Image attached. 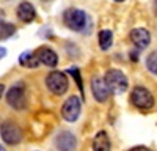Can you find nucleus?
Wrapping results in <instances>:
<instances>
[{
    "instance_id": "6ab92c4d",
    "label": "nucleus",
    "mask_w": 157,
    "mask_h": 151,
    "mask_svg": "<svg viewBox=\"0 0 157 151\" xmlns=\"http://www.w3.org/2000/svg\"><path fill=\"white\" fill-rule=\"evenodd\" d=\"M129 151H149V149H148V148H145V146H135V148L129 149Z\"/></svg>"
},
{
    "instance_id": "ddd939ff",
    "label": "nucleus",
    "mask_w": 157,
    "mask_h": 151,
    "mask_svg": "<svg viewBox=\"0 0 157 151\" xmlns=\"http://www.w3.org/2000/svg\"><path fill=\"white\" fill-rule=\"evenodd\" d=\"M17 16L24 22H32L36 17V11H35V8L30 2H22L17 6Z\"/></svg>"
},
{
    "instance_id": "0eeeda50",
    "label": "nucleus",
    "mask_w": 157,
    "mask_h": 151,
    "mask_svg": "<svg viewBox=\"0 0 157 151\" xmlns=\"http://www.w3.org/2000/svg\"><path fill=\"white\" fill-rule=\"evenodd\" d=\"M80 109H82V101L80 98H77V96H69L66 101H64V104L61 107V115L63 118L72 123L78 118V115H80Z\"/></svg>"
},
{
    "instance_id": "1a4fd4ad",
    "label": "nucleus",
    "mask_w": 157,
    "mask_h": 151,
    "mask_svg": "<svg viewBox=\"0 0 157 151\" xmlns=\"http://www.w3.org/2000/svg\"><path fill=\"white\" fill-rule=\"evenodd\" d=\"M36 57L39 60V63L49 66V68H55L57 63H58V55L55 54L54 49H50L47 46H41L36 50Z\"/></svg>"
},
{
    "instance_id": "f03ea898",
    "label": "nucleus",
    "mask_w": 157,
    "mask_h": 151,
    "mask_svg": "<svg viewBox=\"0 0 157 151\" xmlns=\"http://www.w3.org/2000/svg\"><path fill=\"white\" fill-rule=\"evenodd\" d=\"M107 83V88L109 91L115 93V95H121L127 90V85H129V80L126 77V74L120 69H109L105 72V77H104Z\"/></svg>"
},
{
    "instance_id": "423d86ee",
    "label": "nucleus",
    "mask_w": 157,
    "mask_h": 151,
    "mask_svg": "<svg viewBox=\"0 0 157 151\" xmlns=\"http://www.w3.org/2000/svg\"><path fill=\"white\" fill-rule=\"evenodd\" d=\"M130 101L138 109H151L154 106V96L145 87H135L130 93Z\"/></svg>"
},
{
    "instance_id": "f8f14e48",
    "label": "nucleus",
    "mask_w": 157,
    "mask_h": 151,
    "mask_svg": "<svg viewBox=\"0 0 157 151\" xmlns=\"http://www.w3.org/2000/svg\"><path fill=\"white\" fill-rule=\"evenodd\" d=\"M112 143L105 131H99L93 138V151H110Z\"/></svg>"
},
{
    "instance_id": "9d476101",
    "label": "nucleus",
    "mask_w": 157,
    "mask_h": 151,
    "mask_svg": "<svg viewBox=\"0 0 157 151\" xmlns=\"http://www.w3.org/2000/svg\"><path fill=\"white\" fill-rule=\"evenodd\" d=\"M91 91H93V96L96 101L99 103H104V101H107L109 98V88H107V83L102 77H93L91 79Z\"/></svg>"
},
{
    "instance_id": "9b49d317",
    "label": "nucleus",
    "mask_w": 157,
    "mask_h": 151,
    "mask_svg": "<svg viewBox=\"0 0 157 151\" xmlns=\"http://www.w3.org/2000/svg\"><path fill=\"white\" fill-rule=\"evenodd\" d=\"M130 41H132L134 46H137L138 49H145L151 43V35L146 29L137 27V29H134L132 32H130Z\"/></svg>"
},
{
    "instance_id": "5701e85b",
    "label": "nucleus",
    "mask_w": 157,
    "mask_h": 151,
    "mask_svg": "<svg viewBox=\"0 0 157 151\" xmlns=\"http://www.w3.org/2000/svg\"><path fill=\"white\" fill-rule=\"evenodd\" d=\"M0 151H6V149H5V146H3V145H0Z\"/></svg>"
},
{
    "instance_id": "f257e3e1",
    "label": "nucleus",
    "mask_w": 157,
    "mask_h": 151,
    "mask_svg": "<svg viewBox=\"0 0 157 151\" xmlns=\"http://www.w3.org/2000/svg\"><path fill=\"white\" fill-rule=\"evenodd\" d=\"M63 22H64V25H66L69 30L82 32V30L86 29V25L90 24V19H88V14L85 11L78 10V8H69V10L64 11Z\"/></svg>"
},
{
    "instance_id": "a211bd4d",
    "label": "nucleus",
    "mask_w": 157,
    "mask_h": 151,
    "mask_svg": "<svg viewBox=\"0 0 157 151\" xmlns=\"http://www.w3.org/2000/svg\"><path fill=\"white\" fill-rule=\"evenodd\" d=\"M68 72H71V74L74 76V79H75V82H77L78 90H80L82 96H85V91H83V85H82V79H80V72H78V68H77V66H72V68H69Z\"/></svg>"
},
{
    "instance_id": "f3484780",
    "label": "nucleus",
    "mask_w": 157,
    "mask_h": 151,
    "mask_svg": "<svg viewBox=\"0 0 157 151\" xmlns=\"http://www.w3.org/2000/svg\"><path fill=\"white\" fill-rule=\"evenodd\" d=\"M146 66L148 69L152 72V74H157V50H154V52H151L146 58Z\"/></svg>"
},
{
    "instance_id": "4468645a",
    "label": "nucleus",
    "mask_w": 157,
    "mask_h": 151,
    "mask_svg": "<svg viewBox=\"0 0 157 151\" xmlns=\"http://www.w3.org/2000/svg\"><path fill=\"white\" fill-rule=\"evenodd\" d=\"M19 63H21V66H24V68H38L39 60H38L35 52L25 50V52H22L19 55Z\"/></svg>"
},
{
    "instance_id": "20e7f679",
    "label": "nucleus",
    "mask_w": 157,
    "mask_h": 151,
    "mask_svg": "<svg viewBox=\"0 0 157 151\" xmlns=\"http://www.w3.org/2000/svg\"><path fill=\"white\" fill-rule=\"evenodd\" d=\"M46 85L47 88L57 96L64 95L68 91V77L66 74L61 72V71H52L47 77H46Z\"/></svg>"
},
{
    "instance_id": "6e6552de",
    "label": "nucleus",
    "mask_w": 157,
    "mask_h": 151,
    "mask_svg": "<svg viewBox=\"0 0 157 151\" xmlns=\"http://www.w3.org/2000/svg\"><path fill=\"white\" fill-rule=\"evenodd\" d=\"M55 148L58 151H74L77 148V138L69 131H61L55 137Z\"/></svg>"
},
{
    "instance_id": "dca6fc26",
    "label": "nucleus",
    "mask_w": 157,
    "mask_h": 151,
    "mask_svg": "<svg viewBox=\"0 0 157 151\" xmlns=\"http://www.w3.org/2000/svg\"><path fill=\"white\" fill-rule=\"evenodd\" d=\"M16 32V27L13 24H2L0 25V40H6Z\"/></svg>"
},
{
    "instance_id": "7ed1b4c3",
    "label": "nucleus",
    "mask_w": 157,
    "mask_h": 151,
    "mask_svg": "<svg viewBox=\"0 0 157 151\" xmlns=\"http://www.w3.org/2000/svg\"><path fill=\"white\" fill-rule=\"evenodd\" d=\"M0 135H2L3 142H6L8 145H17L22 140V129L17 123L5 120L0 124Z\"/></svg>"
},
{
    "instance_id": "2eb2a0df",
    "label": "nucleus",
    "mask_w": 157,
    "mask_h": 151,
    "mask_svg": "<svg viewBox=\"0 0 157 151\" xmlns=\"http://www.w3.org/2000/svg\"><path fill=\"white\" fill-rule=\"evenodd\" d=\"M112 43H113V33L110 30H101L99 32V46H101V49L102 50L110 49Z\"/></svg>"
},
{
    "instance_id": "39448f33",
    "label": "nucleus",
    "mask_w": 157,
    "mask_h": 151,
    "mask_svg": "<svg viewBox=\"0 0 157 151\" xmlns=\"http://www.w3.org/2000/svg\"><path fill=\"white\" fill-rule=\"evenodd\" d=\"M6 103L14 110H22L25 107V85L22 82H17L10 88L6 93Z\"/></svg>"
},
{
    "instance_id": "aec40b11",
    "label": "nucleus",
    "mask_w": 157,
    "mask_h": 151,
    "mask_svg": "<svg viewBox=\"0 0 157 151\" xmlns=\"http://www.w3.org/2000/svg\"><path fill=\"white\" fill-rule=\"evenodd\" d=\"M6 55V49L5 47H2V46H0V60H2L3 57Z\"/></svg>"
},
{
    "instance_id": "4be33fe9",
    "label": "nucleus",
    "mask_w": 157,
    "mask_h": 151,
    "mask_svg": "<svg viewBox=\"0 0 157 151\" xmlns=\"http://www.w3.org/2000/svg\"><path fill=\"white\" fill-rule=\"evenodd\" d=\"M2 21H3V11H2V10H0V25H2V24H3Z\"/></svg>"
},
{
    "instance_id": "412c9836",
    "label": "nucleus",
    "mask_w": 157,
    "mask_h": 151,
    "mask_svg": "<svg viewBox=\"0 0 157 151\" xmlns=\"http://www.w3.org/2000/svg\"><path fill=\"white\" fill-rule=\"evenodd\" d=\"M3 91H5V85H3V83H0V98H2Z\"/></svg>"
}]
</instances>
